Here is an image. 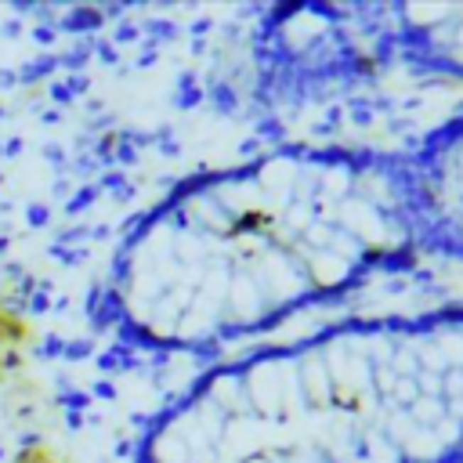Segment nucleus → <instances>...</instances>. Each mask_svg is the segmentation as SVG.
Wrapping results in <instances>:
<instances>
[{
    "instance_id": "nucleus-2",
    "label": "nucleus",
    "mask_w": 463,
    "mask_h": 463,
    "mask_svg": "<svg viewBox=\"0 0 463 463\" xmlns=\"http://www.w3.org/2000/svg\"><path fill=\"white\" fill-rule=\"evenodd\" d=\"M134 463H463V300L232 355L148 420Z\"/></svg>"
},
{
    "instance_id": "nucleus-1",
    "label": "nucleus",
    "mask_w": 463,
    "mask_h": 463,
    "mask_svg": "<svg viewBox=\"0 0 463 463\" xmlns=\"http://www.w3.org/2000/svg\"><path fill=\"white\" fill-rule=\"evenodd\" d=\"M423 254L405 148L279 145L178 181L116 246L102 322L214 355Z\"/></svg>"
}]
</instances>
